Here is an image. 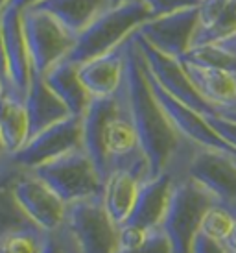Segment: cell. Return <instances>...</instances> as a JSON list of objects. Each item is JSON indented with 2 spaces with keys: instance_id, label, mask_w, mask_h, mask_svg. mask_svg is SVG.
Returning <instances> with one entry per match:
<instances>
[{
  "instance_id": "1",
  "label": "cell",
  "mask_w": 236,
  "mask_h": 253,
  "mask_svg": "<svg viewBox=\"0 0 236 253\" xmlns=\"http://www.w3.org/2000/svg\"><path fill=\"white\" fill-rule=\"evenodd\" d=\"M124 82L133 124L139 135L140 148L150 165V177H155L170 167L174 157L179 154L185 139L175 131L166 113L153 96L142 71L140 52L133 41V36L127 46Z\"/></svg>"
},
{
  "instance_id": "2",
  "label": "cell",
  "mask_w": 236,
  "mask_h": 253,
  "mask_svg": "<svg viewBox=\"0 0 236 253\" xmlns=\"http://www.w3.org/2000/svg\"><path fill=\"white\" fill-rule=\"evenodd\" d=\"M153 19L144 0H131L120 6H111L76 37V42L65 61L81 65L122 44L146 21Z\"/></svg>"
},
{
  "instance_id": "3",
  "label": "cell",
  "mask_w": 236,
  "mask_h": 253,
  "mask_svg": "<svg viewBox=\"0 0 236 253\" xmlns=\"http://www.w3.org/2000/svg\"><path fill=\"white\" fill-rule=\"evenodd\" d=\"M168 169L197 181L220 205L236 218V154L196 146L185 141Z\"/></svg>"
},
{
  "instance_id": "4",
  "label": "cell",
  "mask_w": 236,
  "mask_h": 253,
  "mask_svg": "<svg viewBox=\"0 0 236 253\" xmlns=\"http://www.w3.org/2000/svg\"><path fill=\"white\" fill-rule=\"evenodd\" d=\"M214 198L187 174H177L160 229L166 235L172 253H190L192 242L199 233L205 212L214 205Z\"/></svg>"
},
{
  "instance_id": "5",
  "label": "cell",
  "mask_w": 236,
  "mask_h": 253,
  "mask_svg": "<svg viewBox=\"0 0 236 253\" xmlns=\"http://www.w3.org/2000/svg\"><path fill=\"white\" fill-rule=\"evenodd\" d=\"M63 229L79 253H118L120 250V229L105 209L104 194L67 205Z\"/></svg>"
},
{
  "instance_id": "6",
  "label": "cell",
  "mask_w": 236,
  "mask_h": 253,
  "mask_svg": "<svg viewBox=\"0 0 236 253\" xmlns=\"http://www.w3.org/2000/svg\"><path fill=\"white\" fill-rule=\"evenodd\" d=\"M22 32L28 48L32 78H42L70 54L76 36L61 22L35 6L22 9Z\"/></svg>"
},
{
  "instance_id": "7",
  "label": "cell",
  "mask_w": 236,
  "mask_h": 253,
  "mask_svg": "<svg viewBox=\"0 0 236 253\" xmlns=\"http://www.w3.org/2000/svg\"><path fill=\"white\" fill-rule=\"evenodd\" d=\"M69 205L78 200L104 194V177L100 176L83 146L30 170Z\"/></svg>"
},
{
  "instance_id": "8",
  "label": "cell",
  "mask_w": 236,
  "mask_h": 253,
  "mask_svg": "<svg viewBox=\"0 0 236 253\" xmlns=\"http://www.w3.org/2000/svg\"><path fill=\"white\" fill-rule=\"evenodd\" d=\"M133 41H135L137 48H139L146 69L152 72V76L157 80V84L170 96H174L175 100H179L181 104L192 107V109H196V111L205 115V117L218 115V111H216L214 107L210 106V104H207L201 98V94L196 91V87L190 82V78H188L185 67L181 63V59L170 57L166 54L159 52V50H155L137 32L133 34Z\"/></svg>"
},
{
  "instance_id": "9",
  "label": "cell",
  "mask_w": 236,
  "mask_h": 253,
  "mask_svg": "<svg viewBox=\"0 0 236 253\" xmlns=\"http://www.w3.org/2000/svg\"><path fill=\"white\" fill-rule=\"evenodd\" d=\"M83 146L81 142V117L70 115L61 122L42 129L41 133L30 137L21 150L11 154L21 169L32 170L44 163L54 161L61 155L69 154L76 148Z\"/></svg>"
},
{
  "instance_id": "10",
  "label": "cell",
  "mask_w": 236,
  "mask_h": 253,
  "mask_svg": "<svg viewBox=\"0 0 236 253\" xmlns=\"http://www.w3.org/2000/svg\"><path fill=\"white\" fill-rule=\"evenodd\" d=\"M13 192L24 214L42 233H56L63 227L67 204L30 170L22 172L15 183Z\"/></svg>"
},
{
  "instance_id": "11",
  "label": "cell",
  "mask_w": 236,
  "mask_h": 253,
  "mask_svg": "<svg viewBox=\"0 0 236 253\" xmlns=\"http://www.w3.org/2000/svg\"><path fill=\"white\" fill-rule=\"evenodd\" d=\"M196 26L197 6L179 9L162 17H153L137 30V34L155 50L175 59H183L192 46Z\"/></svg>"
},
{
  "instance_id": "12",
  "label": "cell",
  "mask_w": 236,
  "mask_h": 253,
  "mask_svg": "<svg viewBox=\"0 0 236 253\" xmlns=\"http://www.w3.org/2000/svg\"><path fill=\"white\" fill-rule=\"evenodd\" d=\"M22 7L15 2L0 15V32L4 39V48L7 57V74H9V94L11 98L24 102L32 84V65H30L28 48L22 32Z\"/></svg>"
},
{
  "instance_id": "13",
  "label": "cell",
  "mask_w": 236,
  "mask_h": 253,
  "mask_svg": "<svg viewBox=\"0 0 236 253\" xmlns=\"http://www.w3.org/2000/svg\"><path fill=\"white\" fill-rule=\"evenodd\" d=\"M125 78V76H124ZM125 98V84L118 89L111 96H100V98L90 100L89 107L85 109L81 117V142H83L85 152L92 159L100 176L104 177V181L109 176L107 169V157H105V129L109 126L111 119L122 107Z\"/></svg>"
},
{
  "instance_id": "14",
  "label": "cell",
  "mask_w": 236,
  "mask_h": 253,
  "mask_svg": "<svg viewBox=\"0 0 236 253\" xmlns=\"http://www.w3.org/2000/svg\"><path fill=\"white\" fill-rule=\"evenodd\" d=\"M177 174L179 172H175L174 169H166L164 172H160L159 176L148 177L140 183L135 205L122 225L144 233L157 229L162 222L168 200H170V192H172V185H174Z\"/></svg>"
},
{
  "instance_id": "15",
  "label": "cell",
  "mask_w": 236,
  "mask_h": 253,
  "mask_svg": "<svg viewBox=\"0 0 236 253\" xmlns=\"http://www.w3.org/2000/svg\"><path fill=\"white\" fill-rule=\"evenodd\" d=\"M129 39L102 56L92 57L85 63L78 65V74L83 82L85 89L92 98L111 96L122 87L125 76V61H127V46Z\"/></svg>"
},
{
  "instance_id": "16",
  "label": "cell",
  "mask_w": 236,
  "mask_h": 253,
  "mask_svg": "<svg viewBox=\"0 0 236 253\" xmlns=\"http://www.w3.org/2000/svg\"><path fill=\"white\" fill-rule=\"evenodd\" d=\"M236 34V0H201L192 46L214 44Z\"/></svg>"
},
{
  "instance_id": "17",
  "label": "cell",
  "mask_w": 236,
  "mask_h": 253,
  "mask_svg": "<svg viewBox=\"0 0 236 253\" xmlns=\"http://www.w3.org/2000/svg\"><path fill=\"white\" fill-rule=\"evenodd\" d=\"M196 91L218 113L236 109V72L181 61Z\"/></svg>"
},
{
  "instance_id": "18",
  "label": "cell",
  "mask_w": 236,
  "mask_h": 253,
  "mask_svg": "<svg viewBox=\"0 0 236 253\" xmlns=\"http://www.w3.org/2000/svg\"><path fill=\"white\" fill-rule=\"evenodd\" d=\"M24 109L28 117V139L70 117L67 106L44 84L42 78H32L28 94L24 98Z\"/></svg>"
},
{
  "instance_id": "19",
  "label": "cell",
  "mask_w": 236,
  "mask_h": 253,
  "mask_svg": "<svg viewBox=\"0 0 236 253\" xmlns=\"http://www.w3.org/2000/svg\"><path fill=\"white\" fill-rule=\"evenodd\" d=\"M22 172L24 169L11 159V155H6L0 161V239L19 229L35 227L21 209L13 192L15 183L22 176Z\"/></svg>"
},
{
  "instance_id": "20",
  "label": "cell",
  "mask_w": 236,
  "mask_h": 253,
  "mask_svg": "<svg viewBox=\"0 0 236 253\" xmlns=\"http://www.w3.org/2000/svg\"><path fill=\"white\" fill-rule=\"evenodd\" d=\"M32 6L50 13L78 37L98 15L111 7V0H39Z\"/></svg>"
},
{
  "instance_id": "21",
  "label": "cell",
  "mask_w": 236,
  "mask_h": 253,
  "mask_svg": "<svg viewBox=\"0 0 236 253\" xmlns=\"http://www.w3.org/2000/svg\"><path fill=\"white\" fill-rule=\"evenodd\" d=\"M42 80H44V84L54 91V94H56L57 98L67 106L70 115H74V117H83L85 109L89 107L92 96H90L89 91L85 89L83 82L79 80L78 65L63 59L61 63H57L56 67H52V69L42 76Z\"/></svg>"
},
{
  "instance_id": "22",
  "label": "cell",
  "mask_w": 236,
  "mask_h": 253,
  "mask_svg": "<svg viewBox=\"0 0 236 253\" xmlns=\"http://www.w3.org/2000/svg\"><path fill=\"white\" fill-rule=\"evenodd\" d=\"M142 179L127 172V170H115L111 172L104 185V204L107 212L118 225H122L131 212L139 187Z\"/></svg>"
},
{
  "instance_id": "23",
  "label": "cell",
  "mask_w": 236,
  "mask_h": 253,
  "mask_svg": "<svg viewBox=\"0 0 236 253\" xmlns=\"http://www.w3.org/2000/svg\"><path fill=\"white\" fill-rule=\"evenodd\" d=\"M0 139L11 155L28 141V117L24 102L11 96L0 100Z\"/></svg>"
},
{
  "instance_id": "24",
  "label": "cell",
  "mask_w": 236,
  "mask_h": 253,
  "mask_svg": "<svg viewBox=\"0 0 236 253\" xmlns=\"http://www.w3.org/2000/svg\"><path fill=\"white\" fill-rule=\"evenodd\" d=\"M181 61L199 65V67H208V69H222V71L236 72V57L231 56L229 52L223 46H220L218 42L190 48L183 56Z\"/></svg>"
},
{
  "instance_id": "25",
  "label": "cell",
  "mask_w": 236,
  "mask_h": 253,
  "mask_svg": "<svg viewBox=\"0 0 236 253\" xmlns=\"http://www.w3.org/2000/svg\"><path fill=\"white\" fill-rule=\"evenodd\" d=\"M44 233L37 227H26L0 239V253H41Z\"/></svg>"
},
{
  "instance_id": "26",
  "label": "cell",
  "mask_w": 236,
  "mask_h": 253,
  "mask_svg": "<svg viewBox=\"0 0 236 253\" xmlns=\"http://www.w3.org/2000/svg\"><path fill=\"white\" fill-rule=\"evenodd\" d=\"M236 218L231 214L227 209H223L220 205H212L207 212H205V216L201 220V225H199V233L208 237L210 240H216V242H220L222 244L225 237L229 235L231 227L235 224Z\"/></svg>"
},
{
  "instance_id": "27",
  "label": "cell",
  "mask_w": 236,
  "mask_h": 253,
  "mask_svg": "<svg viewBox=\"0 0 236 253\" xmlns=\"http://www.w3.org/2000/svg\"><path fill=\"white\" fill-rule=\"evenodd\" d=\"M118 253H172V246H170V240L166 239L162 229L157 227V229H152L148 233L146 239L140 244L131 248H120Z\"/></svg>"
},
{
  "instance_id": "28",
  "label": "cell",
  "mask_w": 236,
  "mask_h": 253,
  "mask_svg": "<svg viewBox=\"0 0 236 253\" xmlns=\"http://www.w3.org/2000/svg\"><path fill=\"white\" fill-rule=\"evenodd\" d=\"M144 2L150 7L153 17H162V15L174 13L179 9L197 6L201 0H144Z\"/></svg>"
},
{
  "instance_id": "29",
  "label": "cell",
  "mask_w": 236,
  "mask_h": 253,
  "mask_svg": "<svg viewBox=\"0 0 236 253\" xmlns=\"http://www.w3.org/2000/svg\"><path fill=\"white\" fill-rule=\"evenodd\" d=\"M207 120L208 124L214 127L216 133L236 150V122L225 119L222 115H210V117H207Z\"/></svg>"
},
{
  "instance_id": "30",
  "label": "cell",
  "mask_w": 236,
  "mask_h": 253,
  "mask_svg": "<svg viewBox=\"0 0 236 253\" xmlns=\"http://www.w3.org/2000/svg\"><path fill=\"white\" fill-rule=\"evenodd\" d=\"M190 253H227V252H225V248L220 242L210 240L208 237L197 233L194 242H192V252Z\"/></svg>"
},
{
  "instance_id": "31",
  "label": "cell",
  "mask_w": 236,
  "mask_h": 253,
  "mask_svg": "<svg viewBox=\"0 0 236 253\" xmlns=\"http://www.w3.org/2000/svg\"><path fill=\"white\" fill-rule=\"evenodd\" d=\"M41 253H65V250H63L61 242H59L56 233H44Z\"/></svg>"
},
{
  "instance_id": "32",
  "label": "cell",
  "mask_w": 236,
  "mask_h": 253,
  "mask_svg": "<svg viewBox=\"0 0 236 253\" xmlns=\"http://www.w3.org/2000/svg\"><path fill=\"white\" fill-rule=\"evenodd\" d=\"M0 78L4 80L7 87V94H9V74H7V57L6 48H4V39H2V32H0Z\"/></svg>"
},
{
  "instance_id": "33",
  "label": "cell",
  "mask_w": 236,
  "mask_h": 253,
  "mask_svg": "<svg viewBox=\"0 0 236 253\" xmlns=\"http://www.w3.org/2000/svg\"><path fill=\"white\" fill-rule=\"evenodd\" d=\"M56 235H57V239H59V242H61V246H63V250H65V253H79V252H78L76 244L72 242V239L67 235V231H65L63 227L59 229V231H56Z\"/></svg>"
},
{
  "instance_id": "34",
  "label": "cell",
  "mask_w": 236,
  "mask_h": 253,
  "mask_svg": "<svg viewBox=\"0 0 236 253\" xmlns=\"http://www.w3.org/2000/svg\"><path fill=\"white\" fill-rule=\"evenodd\" d=\"M222 246L225 248L227 253H236V220H235V224H233V227H231L229 235H227L225 240L222 242Z\"/></svg>"
},
{
  "instance_id": "35",
  "label": "cell",
  "mask_w": 236,
  "mask_h": 253,
  "mask_svg": "<svg viewBox=\"0 0 236 253\" xmlns=\"http://www.w3.org/2000/svg\"><path fill=\"white\" fill-rule=\"evenodd\" d=\"M218 115H222V117H225V119H229V120H233V122H236V109H231V111L218 113Z\"/></svg>"
},
{
  "instance_id": "36",
  "label": "cell",
  "mask_w": 236,
  "mask_h": 253,
  "mask_svg": "<svg viewBox=\"0 0 236 253\" xmlns=\"http://www.w3.org/2000/svg\"><path fill=\"white\" fill-rule=\"evenodd\" d=\"M11 2H15V4H19V6L24 9L26 6H32V4H35V2H39V0H11Z\"/></svg>"
},
{
  "instance_id": "37",
  "label": "cell",
  "mask_w": 236,
  "mask_h": 253,
  "mask_svg": "<svg viewBox=\"0 0 236 253\" xmlns=\"http://www.w3.org/2000/svg\"><path fill=\"white\" fill-rule=\"evenodd\" d=\"M4 96H7V87H6V84H4V80L0 78V100L4 98Z\"/></svg>"
},
{
  "instance_id": "38",
  "label": "cell",
  "mask_w": 236,
  "mask_h": 253,
  "mask_svg": "<svg viewBox=\"0 0 236 253\" xmlns=\"http://www.w3.org/2000/svg\"><path fill=\"white\" fill-rule=\"evenodd\" d=\"M6 155H9V154H7L6 146H4V142H2V139H0V161H2V159H4Z\"/></svg>"
},
{
  "instance_id": "39",
  "label": "cell",
  "mask_w": 236,
  "mask_h": 253,
  "mask_svg": "<svg viewBox=\"0 0 236 253\" xmlns=\"http://www.w3.org/2000/svg\"><path fill=\"white\" fill-rule=\"evenodd\" d=\"M9 2H11V0H0V15L4 13V9L9 6Z\"/></svg>"
},
{
  "instance_id": "40",
  "label": "cell",
  "mask_w": 236,
  "mask_h": 253,
  "mask_svg": "<svg viewBox=\"0 0 236 253\" xmlns=\"http://www.w3.org/2000/svg\"><path fill=\"white\" fill-rule=\"evenodd\" d=\"M125 2H131V0H111V6H120V4H125Z\"/></svg>"
},
{
  "instance_id": "41",
  "label": "cell",
  "mask_w": 236,
  "mask_h": 253,
  "mask_svg": "<svg viewBox=\"0 0 236 253\" xmlns=\"http://www.w3.org/2000/svg\"><path fill=\"white\" fill-rule=\"evenodd\" d=\"M235 37H236V34H235Z\"/></svg>"
}]
</instances>
